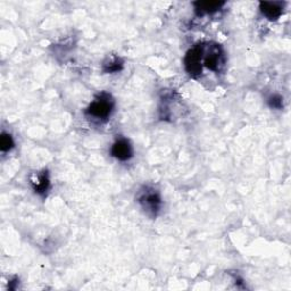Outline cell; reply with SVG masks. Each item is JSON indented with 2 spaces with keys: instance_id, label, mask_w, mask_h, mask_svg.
Returning a JSON list of instances; mask_svg holds the SVG:
<instances>
[{
  "instance_id": "6da1fadb",
  "label": "cell",
  "mask_w": 291,
  "mask_h": 291,
  "mask_svg": "<svg viewBox=\"0 0 291 291\" xmlns=\"http://www.w3.org/2000/svg\"><path fill=\"white\" fill-rule=\"evenodd\" d=\"M114 108V100L107 93H101L89 105L86 110V114L93 120L105 121L111 116Z\"/></svg>"
},
{
  "instance_id": "7a4b0ae2",
  "label": "cell",
  "mask_w": 291,
  "mask_h": 291,
  "mask_svg": "<svg viewBox=\"0 0 291 291\" xmlns=\"http://www.w3.org/2000/svg\"><path fill=\"white\" fill-rule=\"evenodd\" d=\"M139 204L141 205L142 209L150 216H156L162 207V199L158 192L154 189L146 188L138 197Z\"/></svg>"
},
{
  "instance_id": "3957f363",
  "label": "cell",
  "mask_w": 291,
  "mask_h": 291,
  "mask_svg": "<svg viewBox=\"0 0 291 291\" xmlns=\"http://www.w3.org/2000/svg\"><path fill=\"white\" fill-rule=\"evenodd\" d=\"M112 156L115 158L121 160V162H126L133 156V149L132 146L126 139H118L117 141L112 146L111 149Z\"/></svg>"
},
{
  "instance_id": "277c9868",
  "label": "cell",
  "mask_w": 291,
  "mask_h": 291,
  "mask_svg": "<svg viewBox=\"0 0 291 291\" xmlns=\"http://www.w3.org/2000/svg\"><path fill=\"white\" fill-rule=\"evenodd\" d=\"M259 9L263 15L268 17L269 20H278L282 14V3L281 2H261Z\"/></svg>"
},
{
  "instance_id": "5b68a950",
  "label": "cell",
  "mask_w": 291,
  "mask_h": 291,
  "mask_svg": "<svg viewBox=\"0 0 291 291\" xmlns=\"http://www.w3.org/2000/svg\"><path fill=\"white\" fill-rule=\"evenodd\" d=\"M31 183L33 185L34 191L38 192V194H45L47 192L49 189V179L47 172H44V173H37L36 177H34L32 180H31Z\"/></svg>"
},
{
  "instance_id": "8992f818",
  "label": "cell",
  "mask_w": 291,
  "mask_h": 291,
  "mask_svg": "<svg viewBox=\"0 0 291 291\" xmlns=\"http://www.w3.org/2000/svg\"><path fill=\"white\" fill-rule=\"evenodd\" d=\"M224 5V2H217V1H205V2H195L194 6L196 7V12H197L199 15H202V14H209L214 13L216 10H219L221 7Z\"/></svg>"
},
{
  "instance_id": "52a82bcc",
  "label": "cell",
  "mask_w": 291,
  "mask_h": 291,
  "mask_svg": "<svg viewBox=\"0 0 291 291\" xmlns=\"http://www.w3.org/2000/svg\"><path fill=\"white\" fill-rule=\"evenodd\" d=\"M122 67H123V63L121 62L120 58H113L106 64H104V71L106 73L120 72Z\"/></svg>"
},
{
  "instance_id": "ba28073f",
  "label": "cell",
  "mask_w": 291,
  "mask_h": 291,
  "mask_svg": "<svg viewBox=\"0 0 291 291\" xmlns=\"http://www.w3.org/2000/svg\"><path fill=\"white\" fill-rule=\"evenodd\" d=\"M13 146L14 141L12 135L3 132L1 134V138H0V148H1L2 152H8V150L13 148Z\"/></svg>"
},
{
  "instance_id": "9c48e42d",
  "label": "cell",
  "mask_w": 291,
  "mask_h": 291,
  "mask_svg": "<svg viewBox=\"0 0 291 291\" xmlns=\"http://www.w3.org/2000/svg\"><path fill=\"white\" fill-rule=\"evenodd\" d=\"M269 105L273 108H281L282 107V98L279 96H273L269 98Z\"/></svg>"
}]
</instances>
